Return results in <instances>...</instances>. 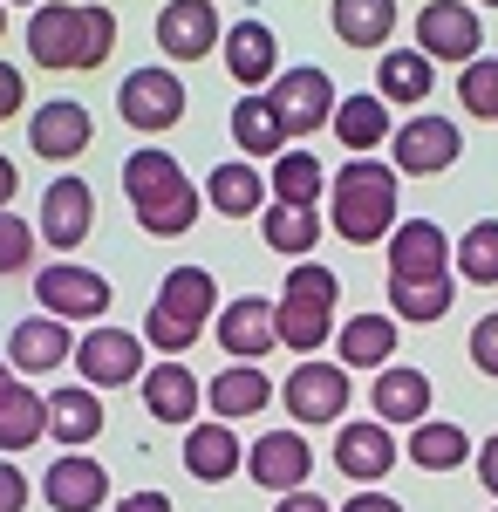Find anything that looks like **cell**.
<instances>
[{
  "instance_id": "cell-1",
  "label": "cell",
  "mask_w": 498,
  "mask_h": 512,
  "mask_svg": "<svg viewBox=\"0 0 498 512\" xmlns=\"http://www.w3.org/2000/svg\"><path fill=\"white\" fill-rule=\"evenodd\" d=\"M28 48L41 69H103L116 48V14L110 7H35Z\"/></svg>"
},
{
  "instance_id": "cell-2",
  "label": "cell",
  "mask_w": 498,
  "mask_h": 512,
  "mask_svg": "<svg viewBox=\"0 0 498 512\" xmlns=\"http://www.w3.org/2000/svg\"><path fill=\"white\" fill-rule=\"evenodd\" d=\"M123 192L137 205L144 233H157V239H178V233L198 226L192 178L178 171V158H164V151H130V158H123Z\"/></svg>"
},
{
  "instance_id": "cell-3",
  "label": "cell",
  "mask_w": 498,
  "mask_h": 512,
  "mask_svg": "<svg viewBox=\"0 0 498 512\" xmlns=\"http://www.w3.org/2000/svg\"><path fill=\"white\" fill-rule=\"evenodd\" d=\"M335 233L348 246H376L383 233H396V171L383 158H348L335 171Z\"/></svg>"
},
{
  "instance_id": "cell-4",
  "label": "cell",
  "mask_w": 498,
  "mask_h": 512,
  "mask_svg": "<svg viewBox=\"0 0 498 512\" xmlns=\"http://www.w3.org/2000/svg\"><path fill=\"white\" fill-rule=\"evenodd\" d=\"M212 301H219V287L205 267H178V274H164L157 287L151 315H144V335H151L157 355H185L205 335V321H212Z\"/></svg>"
},
{
  "instance_id": "cell-5",
  "label": "cell",
  "mask_w": 498,
  "mask_h": 512,
  "mask_svg": "<svg viewBox=\"0 0 498 512\" xmlns=\"http://www.w3.org/2000/svg\"><path fill=\"white\" fill-rule=\"evenodd\" d=\"M335 301H342V280L328 274V267H287V294L273 308V335L287 349L314 355L328 342V328H335Z\"/></svg>"
},
{
  "instance_id": "cell-6",
  "label": "cell",
  "mask_w": 498,
  "mask_h": 512,
  "mask_svg": "<svg viewBox=\"0 0 498 512\" xmlns=\"http://www.w3.org/2000/svg\"><path fill=\"white\" fill-rule=\"evenodd\" d=\"M335 103H342V96H335L328 69H287V76H273V96H267L280 137H307V130H321V123L335 117Z\"/></svg>"
},
{
  "instance_id": "cell-7",
  "label": "cell",
  "mask_w": 498,
  "mask_h": 512,
  "mask_svg": "<svg viewBox=\"0 0 498 512\" xmlns=\"http://www.w3.org/2000/svg\"><path fill=\"white\" fill-rule=\"evenodd\" d=\"M280 403H287V417L294 424H342L348 410V376L335 362H294L287 369V383H280Z\"/></svg>"
},
{
  "instance_id": "cell-8",
  "label": "cell",
  "mask_w": 498,
  "mask_h": 512,
  "mask_svg": "<svg viewBox=\"0 0 498 512\" xmlns=\"http://www.w3.org/2000/svg\"><path fill=\"white\" fill-rule=\"evenodd\" d=\"M69 362L82 369V390H116V383H137L144 376V342L130 328H89Z\"/></svg>"
},
{
  "instance_id": "cell-9",
  "label": "cell",
  "mask_w": 498,
  "mask_h": 512,
  "mask_svg": "<svg viewBox=\"0 0 498 512\" xmlns=\"http://www.w3.org/2000/svg\"><path fill=\"white\" fill-rule=\"evenodd\" d=\"M116 110L130 130H171V123L185 117V82L171 76L164 62L157 69H130L123 89H116Z\"/></svg>"
},
{
  "instance_id": "cell-10",
  "label": "cell",
  "mask_w": 498,
  "mask_h": 512,
  "mask_svg": "<svg viewBox=\"0 0 498 512\" xmlns=\"http://www.w3.org/2000/svg\"><path fill=\"white\" fill-rule=\"evenodd\" d=\"M478 48H485V35H478V14H471V7L430 0L417 14V55L430 69H437V62H478Z\"/></svg>"
},
{
  "instance_id": "cell-11",
  "label": "cell",
  "mask_w": 498,
  "mask_h": 512,
  "mask_svg": "<svg viewBox=\"0 0 498 512\" xmlns=\"http://www.w3.org/2000/svg\"><path fill=\"white\" fill-rule=\"evenodd\" d=\"M35 294H41V315H55V321L110 315V280L96 274V267H41Z\"/></svg>"
},
{
  "instance_id": "cell-12",
  "label": "cell",
  "mask_w": 498,
  "mask_h": 512,
  "mask_svg": "<svg viewBox=\"0 0 498 512\" xmlns=\"http://www.w3.org/2000/svg\"><path fill=\"white\" fill-rule=\"evenodd\" d=\"M389 151H396V171L430 178V171H451V164H458L464 137H458V123H444V117H410L389 137Z\"/></svg>"
},
{
  "instance_id": "cell-13",
  "label": "cell",
  "mask_w": 498,
  "mask_h": 512,
  "mask_svg": "<svg viewBox=\"0 0 498 512\" xmlns=\"http://www.w3.org/2000/svg\"><path fill=\"white\" fill-rule=\"evenodd\" d=\"M89 226H96V192L82 178H55L41 192V239L55 253H76L82 239H89Z\"/></svg>"
},
{
  "instance_id": "cell-14",
  "label": "cell",
  "mask_w": 498,
  "mask_h": 512,
  "mask_svg": "<svg viewBox=\"0 0 498 512\" xmlns=\"http://www.w3.org/2000/svg\"><path fill=\"white\" fill-rule=\"evenodd\" d=\"M246 472H253V485H267V492H301L307 472H314V451H307L301 431H267L253 451H246Z\"/></svg>"
},
{
  "instance_id": "cell-15",
  "label": "cell",
  "mask_w": 498,
  "mask_h": 512,
  "mask_svg": "<svg viewBox=\"0 0 498 512\" xmlns=\"http://www.w3.org/2000/svg\"><path fill=\"white\" fill-rule=\"evenodd\" d=\"M157 48H164L171 62L212 55V48H219V14H212V0H171V7L157 14Z\"/></svg>"
},
{
  "instance_id": "cell-16",
  "label": "cell",
  "mask_w": 498,
  "mask_h": 512,
  "mask_svg": "<svg viewBox=\"0 0 498 512\" xmlns=\"http://www.w3.org/2000/svg\"><path fill=\"white\" fill-rule=\"evenodd\" d=\"M69 355H76V342H69V321H55V315L14 321V335H7V362H14L21 376H55Z\"/></svg>"
},
{
  "instance_id": "cell-17",
  "label": "cell",
  "mask_w": 498,
  "mask_h": 512,
  "mask_svg": "<svg viewBox=\"0 0 498 512\" xmlns=\"http://www.w3.org/2000/svg\"><path fill=\"white\" fill-rule=\"evenodd\" d=\"M417 274H451V239L437 233V219H403L389 233V280Z\"/></svg>"
},
{
  "instance_id": "cell-18",
  "label": "cell",
  "mask_w": 498,
  "mask_h": 512,
  "mask_svg": "<svg viewBox=\"0 0 498 512\" xmlns=\"http://www.w3.org/2000/svg\"><path fill=\"white\" fill-rule=\"evenodd\" d=\"M89 110L82 103H69V96H55V103H41L35 110V123H28V144H35V158H82L89 151Z\"/></svg>"
},
{
  "instance_id": "cell-19",
  "label": "cell",
  "mask_w": 498,
  "mask_h": 512,
  "mask_svg": "<svg viewBox=\"0 0 498 512\" xmlns=\"http://www.w3.org/2000/svg\"><path fill=\"white\" fill-rule=\"evenodd\" d=\"M41 499L55 512H96L103 499H110V472L96 465V458H55L48 465V478H41Z\"/></svg>"
},
{
  "instance_id": "cell-20",
  "label": "cell",
  "mask_w": 498,
  "mask_h": 512,
  "mask_svg": "<svg viewBox=\"0 0 498 512\" xmlns=\"http://www.w3.org/2000/svg\"><path fill=\"white\" fill-rule=\"evenodd\" d=\"M205 403H212V424H239V417H260L273 403V376H260L253 362H232L205 383Z\"/></svg>"
},
{
  "instance_id": "cell-21",
  "label": "cell",
  "mask_w": 498,
  "mask_h": 512,
  "mask_svg": "<svg viewBox=\"0 0 498 512\" xmlns=\"http://www.w3.org/2000/svg\"><path fill=\"white\" fill-rule=\"evenodd\" d=\"M389 465H396V437L383 424H342L335 431V472L342 478L376 485V478H389Z\"/></svg>"
},
{
  "instance_id": "cell-22",
  "label": "cell",
  "mask_w": 498,
  "mask_h": 512,
  "mask_svg": "<svg viewBox=\"0 0 498 512\" xmlns=\"http://www.w3.org/2000/svg\"><path fill=\"white\" fill-rule=\"evenodd\" d=\"M137 383H144V410H151L157 424H192L198 403H205V390H198V376L185 369V362H157V369L137 376Z\"/></svg>"
},
{
  "instance_id": "cell-23",
  "label": "cell",
  "mask_w": 498,
  "mask_h": 512,
  "mask_svg": "<svg viewBox=\"0 0 498 512\" xmlns=\"http://www.w3.org/2000/svg\"><path fill=\"white\" fill-rule=\"evenodd\" d=\"M35 437H48V396L0 369V451H28Z\"/></svg>"
},
{
  "instance_id": "cell-24",
  "label": "cell",
  "mask_w": 498,
  "mask_h": 512,
  "mask_svg": "<svg viewBox=\"0 0 498 512\" xmlns=\"http://www.w3.org/2000/svg\"><path fill=\"white\" fill-rule=\"evenodd\" d=\"M273 62H280V41H273L267 21H239V28H226V69L239 89H260V82L273 76Z\"/></svg>"
},
{
  "instance_id": "cell-25",
  "label": "cell",
  "mask_w": 498,
  "mask_h": 512,
  "mask_svg": "<svg viewBox=\"0 0 498 512\" xmlns=\"http://www.w3.org/2000/svg\"><path fill=\"white\" fill-rule=\"evenodd\" d=\"M280 335H273V301L260 294H246V301H232L226 315H219V349H232L239 362H253V355H267Z\"/></svg>"
},
{
  "instance_id": "cell-26",
  "label": "cell",
  "mask_w": 498,
  "mask_h": 512,
  "mask_svg": "<svg viewBox=\"0 0 498 512\" xmlns=\"http://www.w3.org/2000/svg\"><path fill=\"white\" fill-rule=\"evenodd\" d=\"M239 465H246V451H239V437H232L226 424H198V431H185V472H192L198 485H226Z\"/></svg>"
},
{
  "instance_id": "cell-27",
  "label": "cell",
  "mask_w": 498,
  "mask_h": 512,
  "mask_svg": "<svg viewBox=\"0 0 498 512\" xmlns=\"http://www.w3.org/2000/svg\"><path fill=\"white\" fill-rule=\"evenodd\" d=\"M369 396H376V424H423V410H430V376H423V369H383Z\"/></svg>"
},
{
  "instance_id": "cell-28",
  "label": "cell",
  "mask_w": 498,
  "mask_h": 512,
  "mask_svg": "<svg viewBox=\"0 0 498 512\" xmlns=\"http://www.w3.org/2000/svg\"><path fill=\"white\" fill-rule=\"evenodd\" d=\"M335 355H342V369H389V355H396V321H383V315L342 321Z\"/></svg>"
},
{
  "instance_id": "cell-29",
  "label": "cell",
  "mask_w": 498,
  "mask_h": 512,
  "mask_svg": "<svg viewBox=\"0 0 498 512\" xmlns=\"http://www.w3.org/2000/svg\"><path fill=\"white\" fill-rule=\"evenodd\" d=\"M328 123H335V137H342L348 151L362 158V151H376V144L389 137V103L376 96V89H369V96H342Z\"/></svg>"
},
{
  "instance_id": "cell-30",
  "label": "cell",
  "mask_w": 498,
  "mask_h": 512,
  "mask_svg": "<svg viewBox=\"0 0 498 512\" xmlns=\"http://www.w3.org/2000/svg\"><path fill=\"white\" fill-rule=\"evenodd\" d=\"M48 431L55 444H89V437H103V396L96 390H55L48 396Z\"/></svg>"
},
{
  "instance_id": "cell-31",
  "label": "cell",
  "mask_w": 498,
  "mask_h": 512,
  "mask_svg": "<svg viewBox=\"0 0 498 512\" xmlns=\"http://www.w3.org/2000/svg\"><path fill=\"white\" fill-rule=\"evenodd\" d=\"M205 198L219 205V219H246V212H260V205H267V178H260L253 164H212Z\"/></svg>"
},
{
  "instance_id": "cell-32",
  "label": "cell",
  "mask_w": 498,
  "mask_h": 512,
  "mask_svg": "<svg viewBox=\"0 0 498 512\" xmlns=\"http://www.w3.org/2000/svg\"><path fill=\"white\" fill-rule=\"evenodd\" d=\"M396 28V0H335V35L348 48H389Z\"/></svg>"
},
{
  "instance_id": "cell-33",
  "label": "cell",
  "mask_w": 498,
  "mask_h": 512,
  "mask_svg": "<svg viewBox=\"0 0 498 512\" xmlns=\"http://www.w3.org/2000/svg\"><path fill=\"white\" fill-rule=\"evenodd\" d=\"M260 233H267L273 253H314V239H321V212L314 205H273V212H260Z\"/></svg>"
},
{
  "instance_id": "cell-34",
  "label": "cell",
  "mask_w": 498,
  "mask_h": 512,
  "mask_svg": "<svg viewBox=\"0 0 498 512\" xmlns=\"http://www.w3.org/2000/svg\"><path fill=\"white\" fill-rule=\"evenodd\" d=\"M328 185V164L314 158V151H280L273 158V198L280 205H314Z\"/></svg>"
},
{
  "instance_id": "cell-35",
  "label": "cell",
  "mask_w": 498,
  "mask_h": 512,
  "mask_svg": "<svg viewBox=\"0 0 498 512\" xmlns=\"http://www.w3.org/2000/svg\"><path fill=\"white\" fill-rule=\"evenodd\" d=\"M389 308H396V321H437L444 308H451V274L389 280Z\"/></svg>"
},
{
  "instance_id": "cell-36",
  "label": "cell",
  "mask_w": 498,
  "mask_h": 512,
  "mask_svg": "<svg viewBox=\"0 0 498 512\" xmlns=\"http://www.w3.org/2000/svg\"><path fill=\"white\" fill-rule=\"evenodd\" d=\"M410 458H417L423 472H458L464 458H471V437L458 424H417L410 431Z\"/></svg>"
},
{
  "instance_id": "cell-37",
  "label": "cell",
  "mask_w": 498,
  "mask_h": 512,
  "mask_svg": "<svg viewBox=\"0 0 498 512\" xmlns=\"http://www.w3.org/2000/svg\"><path fill=\"white\" fill-rule=\"evenodd\" d=\"M232 137H239V151L246 158H280V123H273L267 96H246V103H232Z\"/></svg>"
},
{
  "instance_id": "cell-38",
  "label": "cell",
  "mask_w": 498,
  "mask_h": 512,
  "mask_svg": "<svg viewBox=\"0 0 498 512\" xmlns=\"http://www.w3.org/2000/svg\"><path fill=\"white\" fill-rule=\"evenodd\" d=\"M430 76H437V69L423 62L417 48H389L383 55V89H376V96H383V103H423V96H430Z\"/></svg>"
},
{
  "instance_id": "cell-39",
  "label": "cell",
  "mask_w": 498,
  "mask_h": 512,
  "mask_svg": "<svg viewBox=\"0 0 498 512\" xmlns=\"http://www.w3.org/2000/svg\"><path fill=\"white\" fill-rule=\"evenodd\" d=\"M458 274L485 280V287L498 280V219H478V226L458 239Z\"/></svg>"
},
{
  "instance_id": "cell-40",
  "label": "cell",
  "mask_w": 498,
  "mask_h": 512,
  "mask_svg": "<svg viewBox=\"0 0 498 512\" xmlns=\"http://www.w3.org/2000/svg\"><path fill=\"white\" fill-rule=\"evenodd\" d=\"M458 96H464V110H471V117H492L498 123V55H492V62H485V55H478V62H464Z\"/></svg>"
},
{
  "instance_id": "cell-41",
  "label": "cell",
  "mask_w": 498,
  "mask_h": 512,
  "mask_svg": "<svg viewBox=\"0 0 498 512\" xmlns=\"http://www.w3.org/2000/svg\"><path fill=\"white\" fill-rule=\"evenodd\" d=\"M28 253H35V233L14 219V212H0V274H14V267H28Z\"/></svg>"
},
{
  "instance_id": "cell-42",
  "label": "cell",
  "mask_w": 498,
  "mask_h": 512,
  "mask_svg": "<svg viewBox=\"0 0 498 512\" xmlns=\"http://www.w3.org/2000/svg\"><path fill=\"white\" fill-rule=\"evenodd\" d=\"M471 362H478L485 376H498V315H485L471 328Z\"/></svg>"
},
{
  "instance_id": "cell-43",
  "label": "cell",
  "mask_w": 498,
  "mask_h": 512,
  "mask_svg": "<svg viewBox=\"0 0 498 512\" xmlns=\"http://www.w3.org/2000/svg\"><path fill=\"white\" fill-rule=\"evenodd\" d=\"M21 103H28V82H21V69H7V62H0V117H14Z\"/></svg>"
},
{
  "instance_id": "cell-44",
  "label": "cell",
  "mask_w": 498,
  "mask_h": 512,
  "mask_svg": "<svg viewBox=\"0 0 498 512\" xmlns=\"http://www.w3.org/2000/svg\"><path fill=\"white\" fill-rule=\"evenodd\" d=\"M21 506H28V478L14 465H0V512H21Z\"/></svg>"
},
{
  "instance_id": "cell-45",
  "label": "cell",
  "mask_w": 498,
  "mask_h": 512,
  "mask_svg": "<svg viewBox=\"0 0 498 512\" xmlns=\"http://www.w3.org/2000/svg\"><path fill=\"white\" fill-rule=\"evenodd\" d=\"M478 478H485V492H498V431L485 437V451H478Z\"/></svg>"
},
{
  "instance_id": "cell-46",
  "label": "cell",
  "mask_w": 498,
  "mask_h": 512,
  "mask_svg": "<svg viewBox=\"0 0 498 512\" xmlns=\"http://www.w3.org/2000/svg\"><path fill=\"white\" fill-rule=\"evenodd\" d=\"M342 512H403V506H396L389 492H355V499H348Z\"/></svg>"
},
{
  "instance_id": "cell-47",
  "label": "cell",
  "mask_w": 498,
  "mask_h": 512,
  "mask_svg": "<svg viewBox=\"0 0 498 512\" xmlns=\"http://www.w3.org/2000/svg\"><path fill=\"white\" fill-rule=\"evenodd\" d=\"M116 512H171V499H164V492H130Z\"/></svg>"
},
{
  "instance_id": "cell-48",
  "label": "cell",
  "mask_w": 498,
  "mask_h": 512,
  "mask_svg": "<svg viewBox=\"0 0 498 512\" xmlns=\"http://www.w3.org/2000/svg\"><path fill=\"white\" fill-rule=\"evenodd\" d=\"M273 512H328V499H314V492H287Z\"/></svg>"
},
{
  "instance_id": "cell-49",
  "label": "cell",
  "mask_w": 498,
  "mask_h": 512,
  "mask_svg": "<svg viewBox=\"0 0 498 512\" xmlns=\"http://www.w3.org/2000/svg\"><path fill=\"white\" fill-rule=\"evenodd\" d=\"M14 192H21V171H14V158H0V212L14 205Z\"/></svg>"
},
{
  "instance_id": "cell-50",
  "label": "cell",
  "mask_w": 498,
  "mask_h": 512,
  "mask_svg": "<svg viewBox=\"0 0 498 512\" xmlns=\"http://www.w3.org/2000/svg\"><path fill=\"white\" fill-rule=\"evenodd\" d=\"M0 28H7V7H0Z\"/></svg>"
},
{
  "instance_id": "cell-51",
  "label": "cell",
  "mask_w": 498,
  "mask_h": 512,
  "mask_svg": "<svg viewBox=\"0 0 498 512\" xmlns=\"http://www.w3.org/2000/svg\"><path fill=\"white\" fill-rule=\"evenodd\" d=\"M485 7H498V0H485Z\"/></svg>"
},
{
  "instance_id": "cell-52",
  "label": "cell",
  "mask_w": 498,
  "mask_h": 512,
  "mask_svg": "<svg viewBox=\"0 0 498 512\" xmlns=\"http://www.w3.org/2000/svg\"><path fill=\"white\" fill-rule=\"evenodd\" d=\"M0 7H7V0H0Z\"/></svg>"
}]
</instances>
